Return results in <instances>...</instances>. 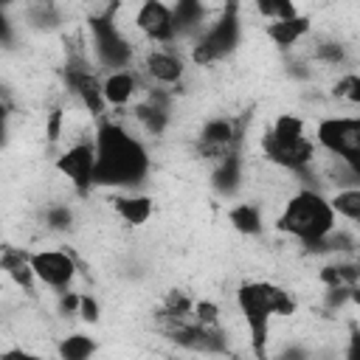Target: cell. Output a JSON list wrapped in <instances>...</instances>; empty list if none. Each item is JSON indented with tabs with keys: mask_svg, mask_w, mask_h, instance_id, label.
<instances>
[{
	"mask_svg": "<svg viewBox=\"0 0 360 360\" xmlns=\"http://www.w3.org/2000/svg\"><path fill=\"white\" fill-rule=\"evenodd\" d=\"M96 166L93 188H135L149 174V152L141 138H135L124 124L112 118H98L96 124Z\"/></svg>",
	"mask_w": 360,
	"mask_h": 360,
	"instance_id": "6da1fadb",
	"label": "cell"
},
{
	"mask_svg": "<svg viewBox=\"0 0 360 360\" xmlns=\"http://www.w3.org/2000/svg\"><path fill=\"white\" fill-rule=\"evenodd\" d=\"M276 228L292 239H298L307 250H312L332 228H338V217L329 205V197H323L315 188H298L287 197Z\"/></svg>",
	"mask_w": 360,
	"mask_h": 360,
	"instance_id": "7a4b0ae2",
	"label": "cell"
},
{
	"mask_svg": "<svg viewBox=\"0 0 360 360\" xmlns=\"http://www.w3.org/2000/svg\"><path fill=\"white\" fill-rule=\"evenodd\" d=\"M239 3L242 0H225L219 17L214 22H208L194 48H191V62L194 65H214L225 56H231L239 45V37H242V14H239Z\"/></svg>",
	"mask_w": 360,
	"mask_h": 360,
	"instance_id": "3957f363",
	"label": "cell"
},
{
	"mask_svg": "<svg viewBox=\"0 0 360 360\" xmlns=\"http://www.w3.org/2000/svg\"><path fill=\"white\" fill-rule=\"evenodd\" d=\"M236 307L250 332V349L256 357H267L273 307L267 298V281H242L236 290Z\"/></svg>",
	"mask_w": 360,
	"mask_h": 360,
	"instance_id": "277c9868",
	"label": "cell"
},
{
	"mask_svg": "<svg viewBox=\"0 0 360 360\" xmlns=\"http://www.w3.org/2000/svg\"><path fill=\"white\" fill-rule=\"evenodd\" d=\"M87 28L93 34V51H96V59L98 65L110 68V70H121V68H129L132 56H135V48L129 45V39L121 34V28L115 25L112 20V11L107 8L104 14H90L87 17Z\"/></svg>",
	"mask_w": 360,
	"mask_h": 360,
	"instance_id": "5b68a950",
	"label": "cell"
},
{
	"mask_svg": "<svg viewBox=\"0 0 360 360\" xmlns=\"http://www.w3.org/2000/svg\"><path fill=\"white\" fill-rule=\"evenodd\" d=\"M315 146L332 158H343L360 169V118L357 115H329L315 127Z\"/></svg>",
	"mask_w": 360,
	"mask_h": 360,
	"instance_id": "8992f818",
	"label": "cell"
},
{
	"mask_svg": "<svg viewBox=\"0 0 360 360\" xmlns=\"http://www.w3.org/2000/svg\"><path fill=\"white\" fill-rule=\"evenodd\" d=\"M93 166H96V143H93V135L73 141V143L53 160V169H56L62 177H68V183H70L82 197L90 194V188H93Z\"/></svg>",
	"mask_w": 360,
	"mask_h": 360,
	"instance_id": "52a82bcc",
	"label": "cell"
},
{
	"mask_svg": "<svg viewBox=\"0 0 360 360\" xmlns=\"http://www.w3.org/2000/svg\"><path fill=\"white\" fill-rule=\"evenodd\" d=\"M65 84L68 90L79 98V104L93 115V118H101L107 104H104V93H101V79L90 70V65L76 56V59H68L65 65Z\"/></svg>",
	"mask_w": 360,
	"mask_h": 360,
	"instance_id": "ba28073f",
	"label": "cell"
},
{
	"mask_svg": "<svg viewBox=\"0 0 360 360\" xmlns=\"http://www.w3.org/2000/svg\"><path fill=\"white\" fill-rule=\"evenodd\" d=\"M31 270L37 276L39 284L62 292L73 284L76 278V259L68 253V250H56V248H48V250H37L31 253Z\"/></svg>",
	"mask_w": 360,
	"mask_h": 360,
	"instance_id": "9c48e42d",
	"label": "cell"
},
{
	"mask_svg": "<svg viewBox=\"0 0 360 360\" xmlns=\"http://www.w3.org/2000/svg\"><path fill=\"white\" fill-rule=\"evenodd\" d=\"M262 155L278 166V169H287V172H307L312 163H315V155H318V146L309 135L298 138V141H290V143H278V141H270L267 135H262Z\"/></svg>",
	"mask_w": 360,
	"mask_h": 360,
	"instance_id": "30bf717a",
	"label": "cell"
},
{
	"mask_svg": "<svg viewBox=\"0 0 360 360\" xmlns=\"http://www.w3.org/2000/svg\"><path fill=\"white\" fill-rule=\"evenodd\" d=\"M135 28L158 45H172L177 39L172 6H166L163 0H141L135 11Z\"/></svg>",
	"mask_w": 360,
	"mask_h": 360,
	"instance_id": "8fae6325",
	"label": "cell"
},
{
	"mask_svg": "<svg viewBox=\"0 0 360 360\" xmlns=\"http://www.w3.org/2000/svg\"><path fill=\"white\" fill-rule=\"evenodd\" d=\"M143 70L158 84H177L183 79V73H186V65L174 51L158 45L143 56Z\"/></svg>",
	"mask_w": 360,
	"mask_h": 360,
	"instance_id": "7c38bea8",
	"label": "cell"
},
{
	"mask_svg": "<svg viewBox=\"0 0 360 360\" xmlns=\"http://www.w3.org/2000/svg\"><path fill=\"white\" fill-rule=\"evenodd\" d=\"M110 205H112L115 217L132 228L146 225L155 211V200L149 194H138V191H118L110 197Z\"/></svg>",
	"mask_w": 360,
	"mask_h": 360,
	"instance_id": "4fadbf2b",
	"label": "cell"
},
{
	"mask_svg": "<svg viewBox=\"0 0 360 360\" xmlns=\"http://www.w3.org/2000/svg\"><path fill=\"white\" fill-rule=\"evenodd\" d=\"M0 270L25 292H34V270H31V253L14 245H3L0 248Z\"/></svg>",
	"mask_w": 360,
	"mask_h": 360,
	"instance_id": "5bb4252c",
	"label": "cell"
},
{
	"mask_svg": "<svg viewBox=\"0 0 360 360\" xmlns=\"http://www.w3.org/2000/svg\"><path fill=\"white\" fill-rule=\"evenodd\" d=\"M214 188L219 194H233L239 186H242V177H245V160H242V146L225 152L219 160H214Z\"/></svg>",
	"mask_w": 360,
	"mask_h": 360,
	"instance_id": "9a60e30c",
	"label": "cell"
},
{
	"mask_svg": "<svg viewBox=\"0 0 360 360\" xmlns=\"http://www.w3.org/2000/svg\"><path fill=\"white\" fill-rule=\"evenodd\" d=\"M135 90H138V76H132V70H127V68L110 70L101 79V93H104L107 107H127L132 101Z\"/></svg>",
	"mask_w": 360,
	"mask_h": 360,
	"instance_id": "2e32d148",
	"label": "cell"
},
{
	"mask_svg": "<svg viewBox=\"0 0 360 360\" xmlns=\"http://www.w3.org/2000/svg\"><path fill=\"white\" fill-rule=\"evenodd\" d=\"M309 28H312L309 17H307V14H295V17H287V20H270V22H267V37H270L281 51H287V48L298 45V42L309 34Z\"/></svg>",
	"mask_w": 360,
	"mask_h": 360,
	"instance_id": "e0dca14e",
	"label": "cell"
},
{
	"mask_svg": "<svg viewBox=\"0 0 360 360\" xmlns=\"http://www.w3.org/2000/svg\"><path fill=\"white\" fill-rule=\"evenodd\" d=\"M228 222L242 236H259L264 231V217L256 202H239L228 211Z\"/></svg>",
	"mask_w": 360,
	"mask_h": 360,
	"instance_id": "ac0fdd59",
	"label": "cell"
},
{
	"mask_svg": "<svg viewBox=\"0 0 360 360\" xmlns=\"http://www.w3.org/2000/svg\"><path fill=\"white\" fill-rule=\"evenodd\" d=\"M172 17H174L177 37L180 34H194L205 22V6H202V0H174Z\"/></svg>",
	"mask_w": 360,
	"mask_h": 360,
	"instance_id": "d6986e66",
	"label": "cell"
},
{
	"mask_svg": "<svg viewBox=\"0 0 360 360\" xmlns=\"http://www.w3.org/2000/svg\"><path fill=\"white\" fill-rule=\"evenodd\" d=\"M329 205L335 217H343L346 222H360V188L357 186H343L329 197Z\"/></svg>",
	"mask_w": 360,
	"mask_h": 360,
	"instance_id": "ffe728a7",
	"label": "cell"
},
{
	"mask_svg": "<svg viewBox=\"0 0 360 360\" xmlns=\"http://www.w3.org/2000/svg\"><path fill=\"white\" fill-rule=\"evenodd\" d=\"M56 352L65 360H84V357L96 354V340L87 338V335H82V332H73V335H68V338L59 340Z\"/></svg>",
	"mask_w": 360,
	"mask_h": 360,
	"instance_id": "44dd1931",
	"label": "cell"
},
{
	"mask_svg": "<svg viewBox=\"0 0 360 360\" xmlns=\"http://www.w3.org/2000/svg\"><path fill=\"white\" fill-rule=\"evenodd\" d=\"M321 281L326 287H354L357 284V264H326L321 270Z\"/></svg>",
	"mask_w": 360,
	"mask_h": 360,
	"instance_id": "7402d4cb",
	"label": "cell"
},
{
	"mask_svg": "<svg viewBox=\"0 0 360 360\" xmlns=\"http://www.w3.org/2000/svg\"><path fill=\"white\" fill-rule=\"evenodd\" d=\"M259 17L264 20H287V17H295L298 8H295V0H253Z\"/></svg>",
	"mask_w": 360,
	"mask_h": 360,
	"instance_id": "603a6c76",
	"label": "cell"
},
{
	"mask_svg": "<svg viewBox=\"0 0 360 360\" xmlns=\"http://www.w3.org/2000/svg\"><path fill=\"white\" fill-rule=\"evenodd\" d=\"M267 298H270L273 315H295V309H298V304H295L292 292H290V290H284L281 284L267 281Z\"/></svg>",
	"mask_w": 360,
	"mask_h": 360,
	"instance_id": "cb8c5ba5",
	"label": "cell"
},
{
	"mask_svg": "<svg viewBox=\"0 0 360 360\" xmlns=\"http://www.w3.org/2000/svg\"><path fill=\"white\" fill-rule=\"evenodd\" d=\"M332 96L340 98V101H349V104H357L360 101V76L354 70L338 76V82L332 84Z\"/></svg>",
	"mask_w": 360,
	"mask_h": 360,
	"instance_id": "d4e9b609",
	"label": "cell"
},
{
	"mask_svg": "<svg viewBox=\"0 0 360 360\" xmlns=\"http://www.w3.org/2000/svg\"><path fill=\"white\" fill-rule=\"evenodd\" d=\"M45 222H48L51 231H68L73 225V214H70L68 205H51L45 211Z\"/></svg>",
	"mask_w": 360,
	"mask_h": 360,
	"instance_id": "484cf974",
	"label": "cell"
},
{
	"mask_svg": "<svg viewBox=\"0 0 360 360\" xmlns=\"http://www.w3.org/2000/svg\"><path fill=\"white\" fill-rule=\"evenodd\" d=\"M194 321H200L202 326H219V307L214 301H197L191 307Z\"/></svg>",
	"mask_w": 360,
	"mask_h": 360,
	"instance_id": "4316f807",
	"label": "cell"
},
{
	"mask_svg": "<svg viewBox=\"0 0 360 360\" xmlns=\"http://www.w3.org/2000/svg\"><path fill=\"white\" fill-rule=\"evenodd\" d=\"M84 321H90V323H96L98 321V301L93 298V295H87V292H82V298H79V309H76Z\"/></svg>",
	"mask_w": 360,
	"mask_h": 360,
	"instance_id": "83f0119b",
	"label": "cell"
},
{
	"mask_svg": "<svg viewBox=\"0 0 360 360\" xmlns=\"http://www.w3.org/2000/svg\"><path fill=\"white\" fill-rule=\"evenodd\" d=\"M62 118H65L62 110H51V112H48V127H45V132H48V141H51V143L59 141V135H62Z\"/></svg>",
	"mask_w": 360,
	"mask_h": 360,
	"instance_id": "f1b7e54d",
	"label": "cell"
},
{
	"mask_svg": "<svg viewBox=\"0 0 360 360\" xmlns=\"http://www.w3.org/2000/svg\"><path fill=\"white\" fill-rule=\"evenodd\" d=\"M59 295H62V298H59V309H62V312H76V309H79L82 292H68V290H62Z\"/></svg>",
	"mask_w": 360,
	"mask_h": 360,
	"instance_id": "f546056e",
	"label": "cell"
},
{
	"mask_svg": "<svg viewBox=\"0 0 360 360\" xmlns=\"http://www.w3.org/2000/svg\"><path fill=\"white\" fill-rule=\"evenodd\" d=\"M11 39H14L11 22H8V17H6L3 8H0V45H11Z\"/></svg>",
	"mask_w": 360,
	"mask_h": 360,
	"instance_id": "4dcf8cb0",
	"label": "cell"
},
{
	"mask_svg": "<svg viewBox=\"0 0 360 360\" xmlns=\"http://www.w3.org/2000/svg\"><path fill=\"white\" fill-rule=\"evenodd\" d=\"M8 107L6 104H0V146H3V141H6V135H8Z\"/></svg>",
	"mask_w": 360,
	"mask_h": 360,
	"instance_id": "1f68e13d",
	"label": "cell"
},
{
	"mask_svg": "<svg viewBox=\"0 0 360 360\" xmlns=\"http://www.w3.org/2000/svg\"><path fill=\"white\" fill-rule=\"evenodd\" d=\"M8 3H14V0H0V8H3V6H8Z\"/></svg>",
	"mask_w": 360,
	"mask_h": 360,
	"instance_id": "d6a6232c",
	"label": "cell"
}]
</instances>
